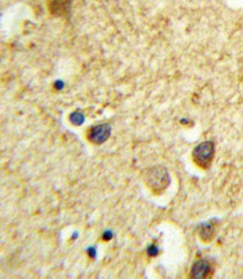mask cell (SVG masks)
Listing matches in <instances>:
<instances>
[{
	"instance_id": "cell-6",
	"label": "cell",
	"mask_w": 243,
	"mask_h": 279,
	"mask_svg": "<svg viewBox=\"0 0 243 279\" xmlns=\"http://www.w3.org/2000/svg\"><path fill=\"white\" fill-rule=\"evenodd\" d=\"M216 220H210L202 222L197 228V234L204 242H211L213 241L216 232Z\"/></svg>"
},
{
	"instance_id": "cell-1",
	"label": "cell",
	"mask_w": 243,
	"mask_h": 279,
	"mask_svg": "<svg viewBox=\"0 0 243 279\" xmlns=\"http://www.w3.org/2000/svg\"><path fill=\"white\" fill-rule=\"evenodd\" d=\"M215 155V144L212 141H205L195 146L192 151V161L202 169L211 167Z\"/></svg>"
},
{
	"instance_id": "cell-7",
	"label": "cell",
	"mask_w": 243,
	"mask_h": 279,
	"mask_svg": "<svg viewBox=\"0 0 243 279\" xmlns=\"http://www.w3.org/2000/svg\"><path fill=\"white\" fill-rule=\"evenodd\" d=\"M70 120L73 125L79 126L85 122V116L79 112H73L70 116Z\"/></svg>"
},
{
	"instance_id": "cell-2",
	"label": "cell",
	"mask_w": 243,
	"mask_h": 279,
	"mask_svg": "<svg viewBox=\"0 0 243 279\" xmlns=\"http://www.w3.org/2000/svg\"><path fill=\"white\" fill-rule=\"evenodd\" d=\"M147 184L155 192H161L170 183V177L167 170L163 167H154L147 174Z\"/></svg>"
},
{
	"instance_id": "cell-3",
	"label": "cell",
	"mask_w": 243,
	"mask_h": 279,
	"mask_svg": "<svg viewBox=\"0 0 243 279\" xmlns=\"http://www.w3.org/2000/svg\"><path fill=\"white\" fill-rule=\"evenodd\" d=\"M112 128L109 124H101L96 125L90 130L89 133V139L92 143L101 145L104 143L110 137Z\"/></svg>"
},
{
	"instance_id": "cell-5",
	"label": "cell",
	"mask_w": 243,
	"mask_h": 279,
	"mask_svg": "<svg viewBox=\"0 0 243 279\" xmlns=\"http://www.w3.org/2000/svg\"><path fill=\"white\" fill-rule=\"evenodd\" d=\"M211 266L207 260H199L192 265L191 268V278L194 279H204L208 278L211 274Z\"/></svg>"
},
{
	"instance_id": "cell-8",
	"label": "cell",
	"mask_w": 243,
	"mask_h": 279,
	"mask_svg": "<svg viewBox=\"0 0 243 279\" xmlns=\"http://www.w3.org/2000/svg\"><path fill=\"white\" fill-rule=\"evenodd\" d=\"M147 253L149 256L156 257L158 255V253H159V249L154 244H152V245L149 246L147 247Z\"/></svg>"
},
{
	"instance_id": "cell-11",
	"label": "cell",
	"mask_w": 243,
	"mask_h": 279,
	"mask_svg": "<svg viewBox=\"0 0 243 279\" xmlns=\"http://www.w3.org/2000/svg\"><path fill=\"white\" fill-rule=\"evenodd\" d=\"M78 237V233H73V236H72V239L73 240H76V238Z\"/></svg>"
},
{
	"instance_id": "cell-4",
	"label": "cell",
	"mask_w": 243,
	"mask_h": 279,
	"mask_svg": "<svg viewBox=\"0 0 243 279\" xmlns=\"http://www.w3.org/2000/svg\"><path fill=\"white\" fill-rule=\"evenodd\" d=\"M73 0H50L49 10L56 17H65L68 15Z\"/></svg>"
},
{
	"instance_id": "cell-10",
	"label": "cell",
	"mask_w": 243,
	"mask_h": 279,
	"mask_svg": "<svg viewBox=\"0 0 243 279\" xmlns=\"http://www.w3.org/2000/svg\"><path fill=\"white\" fill-rule=\"evenodd\" d=\"M88 255H89V257L92 258H96L97 256V250L94 247H89V249H87Z\"/></svg>"
},
{
	"instance_id": "cell-9",
	"label": "cell",
	"mask_w": 243,
	"mask_h": 279,
	"mask_svg": "<svg viewBox=\"0 0 243 279\" xmlns=\"http://www.w3.org/2000/svg\"><path fill=\"white\" fill-rule=\"evenodd\" d=\"M112 237H113V233H112V232L110 230H106V231L103 233V239L105 241H109L110 240L112 239Z\"/></svg>"
}]
</instances>
